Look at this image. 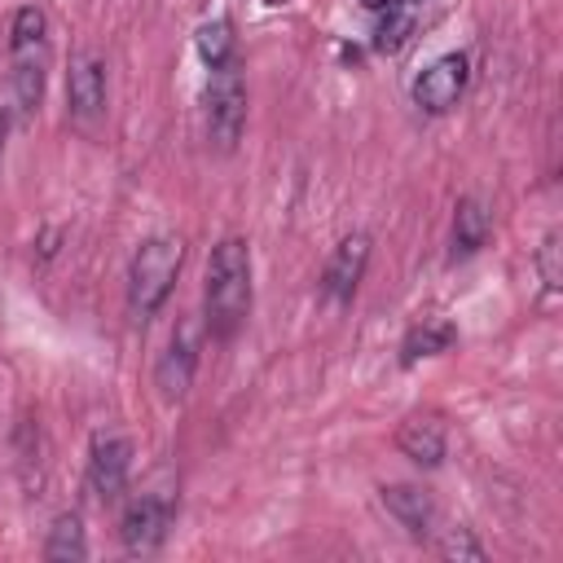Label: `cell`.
Instances as JSON below:
<instances>
[{
	"mask_svg": "<svg viewBox=\"0 0 563 563\" xmlns=\"http://www.w3.org/2000/svg\"><path fill=\"white\" fill-rule=\"evenodd\" d=\"M488 233H493L488 207H484L479 198H462V202L453 207V260L475 255V251L488 242Z\"/></svg>",
	"mask_w": 563,
	"mask_h": 563,
	"instance_id": "14",
	"label": "cell"
},
{
	"mask_svg": "<svg viewBox=\"0 0 563 563\" xmlns=\"http://www.w3.org/2000/svg\"><path fill=\"white\" fill-rule=\"evenodd\" d=\"M396 449H400L413 466L435 471V466L444 462V453H449V440H444L440 418H431V413H409V418L396 427Z\"/></svg>",
	"mask_w": 563,
	"mask_h": 563,
	"instance_id": "10",
	"label": "cell"
},
{
	"mask_svg": "<svg viewBox=\"0 0 563 563\" xmlns=\"http://www.w3.org/2000/svg\"><path fill=\"white\" fill-rule=\"evenodd\" d=\"M251 312V246L246 238H220L207 260V290H202V321L207 334L229 343Z\"/></svg>",
	"mask_w": 563,
	"mask_h": 563,
	"instance_id": "1",
	"label": "cell"
},
{
	"mask_svg": "<svg viewBox=\"0 0 563 563\" xmlns=\"http://www.w3.org/2000/svg\"><path fill=\"white\" fill-rule=\"evenodd\" d=\"M194 48H198V57H202L207 66H224V62H233V48H238L233 22H229V18H211V22H202L198 35H194Z\"/></svg>",
	"mask_w": 563,
	"mask_h": 563,
	"instance_id": "17",
	"label": "cell"
},
{
	"mask_svg": "<svg viewBox=\"0 0 563 563\" xmlns=\"http://www.w3.org/2000/svg\"><path fill=\"white\" fill-rule=\"evenodd\" d=\"M466 79H471V66H466L462 53H444V57H435V62L413 79V101H418V110H427V114H444V110H453L457 97L466 92Z\"/></svg>",
	"mask_w": 563,
	"mask_h": 563,
	"instance_id": "8",
	"label": "cell"
},
{
	"mask_svg": "<svg viewBox=\"0 0 563 563\" xmlns=\"http://www.w3.org/2000/svg\"><path fill=\"white\" fill-rule=\"evenodd\" d=\"M198 356H202V325L198 321H180L154 365V383L163 391V400H180L198 374Z\"/></svg>",
	"mask_w": 563,
	"mask_h": 563,
	"instance_id": "5",
	"label": "cell"
},
{
	"mask_svg": "<svg viewBox=\"0 0 563 563\" xmlns=\"http://www.w3.org/2000/svg\"><path fill=\"white\" fill-rule=\"evenodd\" d=\"M128 471H132V440L114 431H97L88 449V488L101 501H114L128 488Z\"/></svg>",
	"mask_w": 563,
	"mask_h": 563,
	"instance_id": "7",
	"label": "cell"
},
{
	"mask_svg": "<svg viewBox=\"0 0 563 563\" xmlns=\"http://www.w3.org/2000/svg\"><path fill=\"white\" fill-rule=\"evenodd\" d=\"M391 0H361V9H369V13H383Z\"/></svg>",
	"mask_w": 563,
	"mask_h": 563,
	"instance_id": "21",
	"label": "cell"
},
{
	"mask_svg": "<svg viewBox=\"0 0 563 563\" xmlns=\"http://www.w3.org/2000/svg\"><path fill=\"white\" fill-rule=\"evenodd\" d=\"M559 242H563L559 229H550L545 242L537 246V273H541V282H545V290H559V286H563V246H559Z\"/></svg>",
	"mask_w": 563,
	"mask_h": 563,
	"instance_id": "18",
	"label": "cell"
},
{
	"mask_svg": "<svg viewBox=\"0 0 563 563\" xmlns=\"http://www.w3.org/2000/svg\"><path fill=\"white\" fill-rule=\"evenodd\" d=\"M13 53V101L22 114L40 110L44 101V70H48V40H31V44H9Z\"/></svg>",
	"mask_w": 563,
	"mask_h": 563,
	"instance_id": "11",
	"label": "cell"
},
{
	"mask_svg": "<svg viewBox=\"0 0 563 563\" xmlns=\"http://www.w3.org/2000/svg\"><path fill=\"white\" fill-rule=\"evenodd\" d=\"M378 497H383L387 515H391L409 537H427V532H431L435 501H431L427 488H418V484H383Z\"/></svg>",
	"mask_w": 563,
	"mask_h": 563,
	"instance_id": "12",
	"label": "cell"
},
{
	"mask_svg": "<svg viewBox=\"0 0 563 563\" xmlns=\"http://www.w3.org/2000/svg\"><path fill=\"white\" fill-rule=\"evenodd\" d=\"M365 264H369V233H347L334 255L325 260V273H321V295L330 303H347L365 277Z\"/></svg>",
	"mask_w": 563,
	"mask_h": 563,
	"instance_id": "9",
	"label": "cell"
},
{
	"mask_svg": "<svg viewBox=\"0 0 563 563\" xmlns=\"http://www.w3.org/2000/svg\"><path fill=\"white\" fill-rule=\"evenodd\" d=\"M440 554H444V559H471V563H479V559H484V545L471 537V528H444Z\"/></svg>",
	"mask_w": 563,
	"mask_h": 563,
	"instance_id": "19",
	"label": "cell"
},
{
	"mask_svg": "<svg viewBox=\"0 0 563 563\" xmlns=\"http://www.w3.org/2000/svg\"><path fill=\"white\" fill-rule=\"evenodd\" d=\"M453 339H457V325H453V321H444V317H422V321L405 334V343H400V365L409 369V365H418L422 356H440V352L453 347Z\"/></svg>",
	"mask_w": 563,
	"mask_h": 563,
	"instance_id": "15",
	"label": "cell"
},
{
	"mask_svg": "<svg viewBox=\"0 0 563 563\" xmlns=\"http://www.w3.org/2000/svg\"><path fill=\"white\" fill-rule=\"evenodd\" d=\"M172 528V497L163 493H141L123 506L119 519V541L128 554H158Z\"/></svg>",
	"mask_w": 563,
	"mask_h": 563,
	"instance_id": "4",
	"label": "cell"
},
{
	"mask_svg": "<svg viewBox=\"0 0 563 563\" xmlns=\"http://www.w3.org/2000/svg\"><path fill=\"white\" fill-rule=\"evenodd\" d=\"M4 136H9V106H0V154H4Z\"/></svg>",
	"mask_w": 563,
	"mask_h": 563,
	"instance_id": "20",
	"label": "cell"
},
{
	"mask_svg": "<svg viewBox=\"0 0 563 563\" xmlns=\"http://www.w3.org/2000/svg\"><path fill=\"white\" fill-rule=\"evenodd\" d=\"M180 264H185L180 238L158 233V238H145L136 246V255L128 264V308H132V317L145 321L167 303V295L180 277Z\"/></svg>",
	"mask_w": 563,
	"mask_h": 563,
	"instance_id": "2",
	"label": "cell"
},
{
	"mask_svg": "<svg viewBox=\"0 0 563 563\" xmlns=\"http://www.w3.org/2000/svg\"><path fill=\"white\" fill-rule=\"evenodd\" d=\"M66 106L75 123H97L106 114V57L84 48L66 70Z\"/></svg>",
	"mask_w": 563,
	"mask_h": 563,
	"instance_id": "6",
	"label": "cell"
},
{
	"mask_svg": "<svg viewBox=\"0 0 563 563\" xmlns=\"http://www.w3.org/2000/svg\"><path fill=\"white\" fill-rule=\"evenodd\" d=\"M207 136L216 150H233L242 141V128H246V79H242V66L238 57L224 62V66H211V79H207Z\"/></svg>",
	"mask_w": 563,
	"mask_h": 563,
	"instance_id": "3",
	"label": "cell"
},
{
	"mask_svg": "<svg viewBox=\"0 0 563 563\" xmlns=\"http://www.w3.org/2000/svg\"><path fill=\"white\" fill-rule=\"evenodd\" d=\"M88 554V537H84V519L75 510H62L53 523H48V537H44V559L53 563H70V559H84Z\"/></svg>",
	"mask_w": 563,
	"mask_h": 563,
	"instance_id": "16",
	"label": "cell"
},
{
	"mask_svg": "<svg viewBox=\"0 0 563 563\" xmlns=\"http://www.w3.org/2000/svg\"><path fill=\"white\" fill-rule=\"evenodd\" d=\"M431 0H391L383 13H378V26H374V48L378 53H400L418 26H422V13H427Z\"/></svg>",
	"mask_w": 563,
	"mask_h": 563,
	"instance_id": "13",
	"label": "cell"
}]
</instances>
